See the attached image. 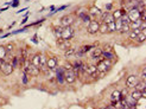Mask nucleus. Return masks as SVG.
<instances>
[{"label": "nucleus", "instance_id": "19", "mask_svg": "<svg viewBox=\"0 0 146 109\" xmlns=\"http://www.w3.org/2000/svg\"><path fill=\"white\" fill-rule=\"evenodd\" d=\"M122 98L120 90H114L111 95V102H119V101Z\"/></svg>", "mask_w": 146, "mask_h": 109}, {"label": "nucleus", "instance_id": "18", "mask_svg": "<svg viewBox=\"0 0 146 109\" xmlns=\"http://www.w3.org/2000/svg\"><path fill=\"white\" fill-rule=\"evenodd\" d=\"M129 97L133 98L134 101L140 100V98L143 97V91H139V90H137V89H133L132 91L129 92ZM143 98H144V97H143Z\"/></svg>", "mask_w": 146, "mask_h": 109}, {"label": "nucleus", "instance_id": "30", "mask_svg": "<svg viewBox=\"0 0 146 109\" xmlns=\"http://www.w3.org/2000/svg\"><path fill=\"white\" fill-rule=\"evenodd\" d=\"M107 27H108V33H113V32H116L115 31V21H111V23L107 24Z\"/></svg>", "mask_w": 146, "mask_h": 109}, {"label": "nucleus", "instance_id": "31", "mask_svg": "<svg viewBox=\"0 0 146 109\" xmlns=\"http://www.w3.org/2000/svg\"><path fill=\"white\" fill-rule=\"evenodd\" d=\"M4 46H5L6 51H7V54H9V55L13 54V50H14V44H13V43H9V44H6Z\"/></svg>", "mask_w": 146, "mask_h": 109}, {"label": "nucleus", "instance_id": "3", "mask_svg": "<svg viewBox=\"0 0 146 109\" xmlns=\"http://www.w3.org/2000/svg\"><path fill=\"white\" fill-rule=\"evenodd\" d=\"M138 82H139L138 75L129 74V75L126 76V78H125V88H127V89H134Z\"/></svg>", "mask_w": 146, "mask_h": 109}, {"label": "nucleus", "instance_id": "8", "mask_svg": "<svg viewBox=\"0 0 146 109\" xmlns=\"http://www.w3.org/2000/svg\"><path fill=\"white\" fill-rule=\"evenodd\" d=\"M87 13L89 14V17H90L92 19H96L98 17H100V14L102 13V10L100 9L99 6H96V5H93V6H90L89 9H88V11H87Z\"/></svg>", "mask_w": 146, "mask_h": 109}, {"label": "nucleus", "instance_id": "44", "mask_svg": "<svg viewBox=\"0 0 146 109\" xmlns=\"http://www.w3.org/2000/svg\"><path fill=\"white\" fill-rule=\"evenodd\" d=\"M99 109H106V107H101V108H99Z\"/></svg>", "mask_w": 146, "mask_h": 109}, {"label": "nucleus", "instance_id": "10", "mask_svg": "<svg viewBox=\"0 0 146 109\" xmlns=\"http://www.w3.org/2000/svg\"><path fill=\"white\" fill-rule=\"evenodd\" d=\"M126 14H127V17L129 18L131 21H135V20L139 19V17H140V12H139V10H138L137 7H132V9L127 10Z\"/></svg>", "mask_w": 146, "mask_h": 109}, {"label": "nucleus", "instance_id": "40", "mask_svg": "<svg viewBox=\"0 0 146 109\" xmlns=\"http://www.w3.org/2000/svg\"><path fill=\"white\" fill-rule=\"evenodd\" d=\"M18 5H19V0H14V1H12V4H11L12 7H17Z\"/></svg>", "mask_w": 146, "mask_h": 109}, {"label": "nucleus", "instance_id": "17", "mask_svg": "<svg viewBox=\"0 0 146 109\" xmlns=\"http://www.w3.org/2000/svg\"><path fill=\"white\" fill-rule=\"evenodd\" d=\"M99 44V43H95V44H86V45H83L81 49H80L78 50V51H81L83 55H86V54H88V52H90L92 51V50L94 49V48H95L96 45Z\"/></svg>", "mask_w": 146, "mask_h": 109}, {"label": "nucleus", "instance_id": "38", "mask_svg": "<svg viewBox=\"0 0 146 109\" xmlns=\"http://www.w3.org/2000/svg\"><path fill=\"white\" fill-rule=\"evenodd\" d=\"M45 20V18H43V19H39V20H37V21H35V23H32V24H30L29 26H35V25H38V24H40V23H43V21Z\"/></svg>", "mask_w": 146, "mask_h": 109}, {"label": "nucleus", "instance_id": "22", "mask_svg": "<svg viewBox=\"0 0 146 109\" xmlns=\"http://www.w3.org/2000/svg\"><path fill=\"white\" fill-rule=\"evenodd\" d=\"M140 32V30L139 28H137V30H131L128 33H127V36H128V39L129 40H135V38H137V36H138V33Z\"/></svg>", "mask_w": 146, "mask_h": 109}, {"label": "nucleus", "instance_id": "1", "mask_svg": "<svg viewBox=\"0 0 146 109\" xmlns=\"http://www.w3.org/2000/svg\"><path fill=\"white\" fill-rule=\"evenodd\" d=\"M95 65H96L98 74H101L100 77H104L106 72H108L109 70L112 69V67H113V62L108 61V59H105V58H104V59H102L101 62H99V63L95 64Z\"/></svg>", "mask_w": 146, "mask_h": 109}, {"label": "nucleus", "instance_id": "24", "mask_svg": "<svg viewBox=\"0 0 146 109\" xmlns=\"http://www.w3.org/2000/svg\"><path fill=\"white\" fill-rule=\"evenodd\" d=\"M141 25V20L140 19H138L135 21H131L129 23V27H131V30H137V28H139Z\"/></svg>", "mask_w": 146, "mask_h": 109}, {"label": "nucleus", "instance_id": "28", "mask_svg": "<svg viewBox=\"0 0 146 109\" xmlns=\"http://www.w3.org/2000/svg\"><path fill=\"white\" fill-rule=\"evenodd\" d=\"M7 51H6V49L4 45H0V59H5V58L7 57Z\"/></svg>", "mask_w": 146, "mask_h": 109}, {"label": "nucleus", "instance_id": "9", "mask_svg": "<svg viewBox=\"0 0 146 109\" xmlns=\"http://www.w3.org/2000/svg\"><path fill=\"white\" fill-rule=\"evenodd\" d=\"M56 44H57V48L60 50H62V51H65L67 49L72 46L71 40H65V39H62V38H57Z\"/></svg>", "mask_w": 146, "mask_h": 109}, {"label": "nucleus", "instance_id": "39", "mask_svg": "<svg viewBox=\"0 0 146 109\" xmlns=\"http://www.w3.org/2000/svg\"><path fill=\"white\" fill-rule=\"evenodd\" d=\"M67 7H68V5H62V6L60 7V9H56V11H55V12H58V11H63V10H65V9H67Z\"/></svg>", "mask_w": 146, "mask_h": 109}, {"label": "nucleus", "instance_id": "34", "mask_svg": "<svg viewBox=\"0 0 146 109\" xmlns=\"http://www.w3.org/2000/svg\"><path fill=\"white\" fill-rule=\"evenodd\" d=\"M29 77H30V76H29L25 71H23V76H21V83H23L24 85H26L29 83Z\"/></svg>", "mask_w": 146, "mask_h": 109}, {"label": "nucleus", "instance_id": "7", "mask_svg": "<svg viewBox=\"0 0 146 109\" xmlns=\"http://www.w3.org/2000/svg\"><path fill=\"white\" fill-rule=\"evenodd\" d=\"M75 21V17L72 14H65L60 19V25L62 26H72Z\"/></svg>", "mask_w": 146, "mask_h": 109}, {"label": "nucleus", "instance_id": "15", "mask_svg": "<svg viewBox=\"0 0 146 109\" xmlns=\"http://www.w3.org/2000/svg\"><path fill=\"white\" fill-rule=\"evenodd\" d=\"M89 56H90V58L92 59H98V58H100L101 56H102V49L101 48H99V46H95L94 48L92 51L89 52Z\"/></svg>", "mask_w": 146, "mask_h": 109}, {"label": "nucleus", "instance_id": "25", "mask_svg": "<svg viewBox=\"0 0 146 109\" xmlns=\"http://www.w3.org/2000/svg\"><path fill=\"white\" fill-rule=\"evenodd\" d=\"M62 25H58V26H52V32L56 36V38H60L61 37V31H62Z\"/></svg>", "mask_w": 146, "mask_h": 109}, {"label": "nucleus", "instance_id": "4", "mask_svg": "<svg viewBox=\"0 0 146 109\" xmlns=\"http://www.w3.org/2000/svg\"><path fill=\"white\" fill-rule=\"evenodd\" d=\"M99 27H100V21L96 20V19H92L89 23L87 24L86 30H87V32H88L89 34L94 36V34H96L99 32Z\"/></svg>", "mask_w": 146, "mask_h": 109}, {"label": "nucleus", "instance_id": "5", "mask_svg": "<svg viewBox=\"0 0 146 109\" xmlns=\"http://www.w3.org/2000/svg\"><path fill=\"white\" fill-rule=\"evenodd\" d=\"M13 71H14V69H13V67L11 65V63L6 62L4 59L0 61V72H3L5 76H9V75L12 74Z\"/></svg>", "mask_w": 146, "mask_h": 109}, {"label": "nucleus", "instance_id": "12", "mask_svg": "<svg viewBox=\"0 0 146 109\" xmlns=\"http://www.w3.org/2000/svg\"><path fill=\"white\" fill-rule=\"evenodd\" d=\"M76 79H77V77L75 76L74 72H72V70L64 71V81H65V83H68V84H74V83L76 82Z\"/></svg>", "mask_w": 146, "mask_h": 109}, {"label": "nucleus", "instance_id": "29", "mask_svg": "<svg viewBox=\"0 0 146 109\" xmlns=\"http://www.w3.org/2000/svg\"><path fill=\"white\" fill-rule=\"evenodd\" d=\"M146 69H145V67H143V69H141V71H140V74L138 75V78H139V81H141V82H145L146 81Z\"/></svg>", "mask_w": 146, "mask_h": 109}, {"label": "nucleus", "instance_id": "16", "mask_svg": "<svg viewBox=\"0 0 146 109\" xmlns=\"http://www.w3.org/2000/svg\"><path fill=\"white\" fill-rule=\"evenodd\" d=\"M40 56H42V54H35L31 58H30V63L32 64V65H35V67H37V68H39L40 67Z\"/></svg>", "mask_w": 146, "mask_h": 109}, {"label": "nucleus", "instance_id": "11", "mask_svg": "<svg viewBox=\"0 0 146 109\" xmlns=\"http://www.w3.org/2000/svg\"><path fill=\"white\" fill-rule=\"evenodd\" d=\"M56 72H55V77H56V81H57V83L58 84H61V85H63V84H65V81H64V69L61 67H58L56 70H55Z\"/></svg>", "mask_w": 146, "mask_h": 109}, {"label": "nucleus", "instance_id": "41", "mask_svg": "<svg viewBox=\"0 0 146 109\" xmlns=\"http://www.w3.org/2000/svg\"><path fill=\"white\" fill-rule=\"evenodd\" d=\"M27 19H29V14H26V16H25V18H24L23 20H21V25H23V24H25L26 21H27Z\"/></svg>", "mask_w": 146, "mask_h": 109}, {"label": "nucleus", "instance_id": "20", "mask_svg": "<svg viewBox=\"0 0 146 109\" xmlns=\"http://www.w3.org/2000/svg\"><path fill=\"white\" fill-rule=\"evenodd\" d=\"M146 40V32L145 31H140L139 33H138L137 38H135V43H138V44H143V43Z\"/></svg>", "mask_w": 146, "mask_h": 109}, {"label": "nucleus", "instance_id": "45", "mask_svg": "<svg viewBox=\"0 0 146 109\" xmlns=\"http://www.w3.org/2000/svg\"><path fill=\"white\" fill-rule=\"evenodd\" d=\"M118 109H121V108H118Z\"/></svg>", "mask_w": 146, "mask_h": 109}, {"label": "nucleus", "instance_id": "23", "mask_svg": "<svg viewBox=\"0 0 146 109\" xmlns=\"http://www.w3.org/2000/svg\"><path fill=\"white\" fill-rule=\"evenodd\" d=\"M10 63H11V65L13 67V69H17L18 65H19V56H18V55L12 56V59H11Z\"/></svg>", "mask_w": 146, "mask_h": 109}, {"label": "nucleus", "instance_id": "2", "mask_svg": "<svg viewBox=\"0 0 146 109\" xmlns=\"http://www.w3.org/2000/svg\"><path fill=\"white\" fill-rule=\"evenodd\" d=\"M75 37V30L72 26H63L62 27V31H61V37L62 39H65V40H71L74 39Z\"/></svg>", "mask_w": 146, "mask_h": 109}, {"label": "nucleus", "instance_id": "37", "mask_svg": "<svg viewBox=\"0 0 146 109\" xmlns=\"http://www.w3.org/2000/svg\"><path fill=\"white\" fill-rule=\"evenodd\" d=\"M112 10H113V3H109V4H106L105 5V11L111 12Z\"/></svg>", "mask_w": 146, "mask_h": 109}, {"label": "nucleus", "instance_id": "13", "mask_svg": "<svg viewBox=\"0 0 146 109\" xmlns=\"http://www.w3.org/2000/svg\"><path fill=\"white\" fill-rule=\"evenodd\" d=\"M102 57L105 58V59H108V61H111V62H115L116 61V57H115V55H114V52H113V50H102Z\"/></svg>", "mask_w": 146, "mask_h": 109}, {"label": "nucleus", "instance_id": "43", "mask_svg": "<svg viewBox=\"0 0 146 109\" xmlns=\"http://www.w3.org/2000/svg\"><path fill=\"white\" fill-rule=\"evenodd\" d=\"M50 11H56V9H55V6H50Z\"/></svg>", "mask_w": 146, "mask_h": 109}, {"label": "nucleus", "instance_id": "21", "mask_svg": "<svg viewBox=\"0 0 146 109\" xmlns=\"http://www.w3.org/2000/svg\"><path fill=\"white\" fill-rule=\"evenodd\" d=\"M76 51H77V50H76L74 46H71V48L67 49V50H65V51H64V56L67 57V58L74 57V56H75V54H76Z\"/></svg>", "mask_w": 146, "mask_h": 109}, {"label": "nucleus", "instance_id": "36", "mask_svg": "<svg viewBox=\"0 0 146 109\" xmlns=\"http://www.w3.org/2000/svg\"><path fill=\"white\" fill-rule=\"evenodd\" d=\"M120 19H121V21H122V24H123V25H129V23H131V20H129V18L127 17V14L122 16Z\"/></svg>", "mask_w": 146, "mask_h": 109}, {"label": "nucleus", "instance_id": "6", "mask_svg": "<svg viewBox=\"0 0 146 109\" xmlns=\"http://www.w3.org/2000/svg\"><path fill=\"white\" fill-rule=\"evenodd\" d=\"M46 68L50 70V71H55L57 68H58V61L55 56H51V57H46Z\"/></svg>", "mask_w": 146, "mask_h": 109}, {"label": "nucleus", "instance_id": "26", "mask_svg": "<svg viewBox=\"0 0 146 109\" xmlns=\"http://www.w3.org/2000/svg\"><path fill=\"white\" fill-rule=\"evenodd\" d=\"M99 33H101V34H107L108 33V27H107V24L106 23H100Z\"/></svg>", "mask_w": 146, "mask_h": 109}, {"label": "nucleus", "instance_id": "14", "mask_svg": "<svg viewBox=\"0 0 146 109\" xmlns=\"http://www.w3.org/2000/svg\"><path fill=\"white\" fill-rule=\"evenodd\" d=\"M126 13H127V11L123 9V7H119L118 10H114V11H113L112 17H113L114 20H116V19H120L122 16H125Z\"/></svg>", "mask_w": 146, "mask_h": 109}, {"label": "nucleus", "instance_id": "46", "mask_svg": "<svg viewBox=\"0 0 146 109\" xmlns=\"http://www.w3.org/2000/svg\"><path fill=\"white\" fill-rule=\"evenodd\" d=\"M0 61H1V59H0Z\"/></svg>", "mask_w": 146, "mask_h": 109}, {"label": "nucleus", "instance_id": "35", "mask_svg": "<svg viewBox=\"0 0 146 109\" xmlns=\"http://www.w3.org/2000/svg\"><path fill=\"white\" fill-rule=\"evenodd\" d=\"M62 68L67 71V70H72V63L71 62H69V61H67L63 65H62Z\"/></svg>", "mask_w": 146, "mask_h": 109}, {"label": "nucleus", "instance_id": "32", "mask_svg": "<svg viewBox=\"0 0 146 109\" xmlns=\"http://www.w3.org/2000/svg\"><path fill=\"white\" fill-rule=\"evenodd\" d=\"M114 21H115V31L119 32L121 28H122V26H123L122 21H121V19H116V20H114Z\"/></svg>", "mask_w": 146, "mask_h": 109}, {"label": "nucleus", "instance_id": "33", "mask_svg": "<svg viewBox=\"0 0 146 109\" xmlns=\"http://www.w3.org/2000/svg\"><path fill=\"white\" fill-rule=\"evenodd\" d=\"M129 31H131L129 25H123V26H122V28L119 31V33H121V34H127Z\"/></svg>", "mask_w": 146, "mask_h": 109}, {"label": "nucleus", "instance_id": "27", "mask_svg": "<svg viewBox=\"0 0 146 109\" xmlns=\"http://www.w3.org/2000/svg\"><path fill=\"white\" fill-rule=\"evenodd\" d=\"M134 89L139 90V91H144V90H146V83H145V82L139 81V82L137 83V85H135V88H134Z\"/></svg>", "mask_w": 146, "mask_h": 109}, {"label": "nucleus", "instance_id": "42", "mask_svg": "<svg viewBox=\"0 0 146 109\" xmlns=\"http://www.w3.org/2000/svg\"><path fill=\"white\" fill-rule=\"evenodd\" d=\"M26 10H27V7H24V9H23V10H19V11H18V13H21V12H23V11H26Z\"/></svg>", "mask_w": 146, "mask_h": 109}]
</instances>
